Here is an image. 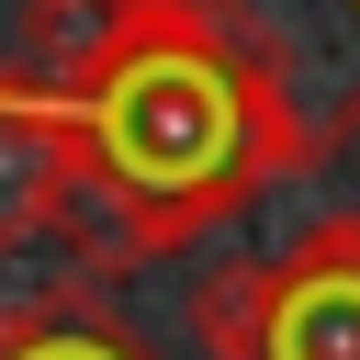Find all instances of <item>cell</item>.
I'll list each match as a JSON object with an SVG mask.
<instances>
[{
  "mask_svg": "<svg viewBox=\"0 0 360 360\" xmlns=\"http://www.w3.org/2000/svg\"><path fill=\"white\" fill-rule=\"evenodd\" d=\"M101 191L146 202V225H180L214 191H248L236 169V79L202 68L191 45H135L124 68H101Z\"/></svg>",
  "mask_w": 360,
  "mask_h": 360,
  "instance_id": "obj_1",
  "label": "cell"
},
{
  "mask_svg": "<svg viewBox=\"0 0 360 360\" xmlns=\"http://www.w3.org/2000/svg\"><path fill=\"white\" fill-rule=\"evenodd\" d=\"M68 180H79L68 124H56V112H34V101H0V248L45 236V225H56V202H68Z\"/></svg>",
  "mask_w": 360,
  "mask_h": 360,
  "instance_id": "obj_2",
  "label": "cell"
},
{
  "mask_svg": "<svg viewBox=\"0 0 360 360\" xmlns=\"http://www.w3.org/2000/svg\"><path fill=\"white\" fill-rule=\"evenodd\" d=\"M281 292H292V270H270V259L202 270L191 281V349L202 360H281Z\"/></svg>",
  "mask_w": 360,
  "mask_h": 360,
  "instance_id": "obj_3",
  "label": "cell"
},
{
  "mask_svg": "<svg viewBox=\"0 0 360 360\" xmlns=\"http://www.w3.org/2000/svg\"><path fill=\"white\" fill-rule=\"evenodd\" d=\"M34 11H45V0H34Z\"/></svg>",
  "mask_w": 360,
  "mask_h": 360,
  "instance_id": "obj_4",
  "label": "cell"
}]
</instances>
